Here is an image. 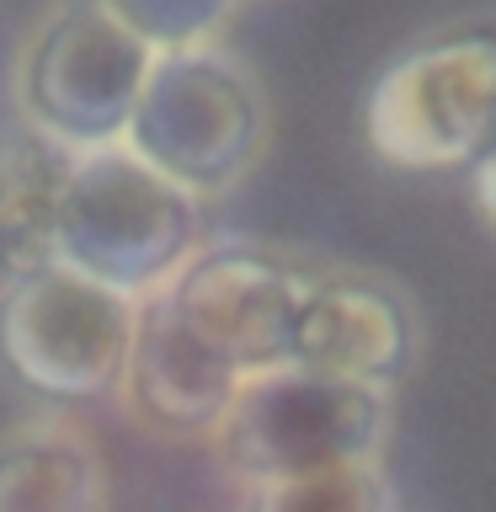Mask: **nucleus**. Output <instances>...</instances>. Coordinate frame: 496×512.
Returning a JSON list of instances; mask_svg holds the SVG:
<instances>
[{"label": "nucleus", "mask_w": 496, "mask_h": 512, "mask_svg": "<svg viewBox=\"0 0 496 512\" xmlns=\"http://www.w3.org/2000/svg\"><path fill=\"white\" fill-rule=\"evenodd\" d=\"M272 107L256 70L224 43L155 54L123 144L187 198L214 203L262 166Z\"/></svg>", "instance_id": "obj_1"}, {"label": "nucleus", "mask_w": 496, "mask_h": 512, "mask_svg": "<svg viewBox=\"0 0 496 512\" xmlns=\"http://www.w3.org/2000/svg\"><path fill=\"white\" fill-rule=\"evenodd\" d=\"M363 139L395 171H464L496 150V22H454L384 64L363 96Z\"/></svg>", "instance_id": "obj_2"}, {"label": "nucleus", "mask_w": 496, "mask_h": 512, "mask_svg": "<svg viewBox=\"0 0 496 512\" xmlns=\"http://www.w3.org/2000/svg\"><path fill=\"white\" fill-rule=\"evenodd\" d=\"M395 395L374 384L278 363L246 374L208 448L240 486H272L347 464H384Z\"/></svg>", "instance_id": "obj_3"}, {"label": "nucleus", "mask_w": 496, "mask_h": 512, "mask_svg": "<svg viewBox=\"0 0 496 512\" xmlns=\"http://www.w3.org/2000/svg\"><path fill=\"white\" fill-rule=\"evenodd\" d=\"M203 246V203L150 171L128 144L75 160L59 208L54 262L123 299L160 294Z\"/></svg>", "instance_id": "obj_4"}, {"label": "nucleus", "mask_w": 496, "mask_h": 512, "mask_svg": "<svg viewBox=\"0 0 496 512\" xmlns=\"http://www.w3.org/2000/svg\"><path fill=\"white\" fill-rule=\"evenodd\" d=\"M150 70L155 48L139 43L102 0H54L16 54L11 102L22 123L91 155L123 144Z\"/></svg>", "instance_id": "obj_5"}, {"label": "nucleus", "mask_w": 496, "mask_h": 512, "mask_svg": "<svg viewBox=\"0 0 496 512\" xmlns=\"http://www.w3.org/2000/svg\"><path fill=\"white\" fill-rule=\"evenodd\" d=\"M139 299L48 262L0 283V363L48 406H91L123 390Z\"/></svg>", "instance_id": "obj_6"}, {"label": "nucleus", "mask_w": 496, "mask_h": 512, "mask_svg": "<svg viewBox=\"0 0 496 512\" xmlns=\"http://www.w3.org/2000/svg\"><path fill=\"white\" fill-rule=\"evenodd\" d=\"M315 267L320 256L224 235L203 240L160 294L230 368L262 374V368L288 363L294 320L310 294Z\"/></svg>", "instance_id": "obj_7"}, {"label": "nucleus", "mask_w": 496, "mask_h": 512, "mask_svg": "<svg viewBox=\"0 0 496 512\" xmlns=\"http://www.w3.org/2000/svg\"><path fill=\"white\" fill-rule=\"evenodd\" d=\"M422 358V315L390 272L320 256L294 320L288 363L374 390H400Z\"/></svg>", "instance_id": "obj_8"}, {"label": "nucleus", "mask_w": 496, "mask_h": 512, "mask_svg": "<svg viewBox=\"0 0 496 512\" xmlns=\"http://www.w3.org/2000/svg\"><path fill=\"white\" fill-rule=\"evenodd\" d=\"M240 368H230L182 315L171 310L166 294L139 299L134 347L123 368V411L144 432L160 438H214L224 411L240 390Z\"/></svg>", "instance_id": "obj_9"}, {"label": "nucleus", "mask_w": 496, "mask_h": 512, "mask_svg": "<svg viewBox=\"0 0 496 512\" xmlns=\"http://www.w3.org/2000/svg\"><path fill=\"white\" fill-rule=\"evenodd\" d=\"M107 454L70 416L0 427V512H107Z\"/></svg>", "instance_id": "obj_10"}, {"label": "nucleus", "mask_w": 496, "mask_h": 512, "mask_svg": "<svg viewBox=\"0 0 496 512\" xmlns=\"http://www.w3.org/2000/svg\"><path fill=\"white\" fill-rule=\"evenodd\" d=\"M75 150L11 118L0 128V283L54 262L59 208L75 176Z\"/></svg>", "instance_id": "obj_11"}, {"label": "nucleus", "mask_w": 496, "mask_h": 512, "mask_svg": "<svg viewBox=\"0 0 496 512\" xmlns=\"http://www.w3.org/2000/svg\"><path fill=\"white\" fill-rule=\"evenodd\" d=\"M246 512H395L384 464H347L246 491Z\"/></svg>", "instance_id": "obj_12"}, {"label": "nucleus", "mask_w": 496, "mask_h": 512, "mask_svg": "<svg viewBox=\"0 0 496 512\" xmlns=\"http://www.w3.org/2000/svg\"><path fill=\"white\" fill-rule=\"evenodd\" d=\"M102 6L155 54H176V48L219 43L240 0H102Z\"/></svg>", "instance_id": "obj_13"}, {"label": "nucleus", "mask_w": 496, "mask_h": 512, "mask_svg": "<svg viewBox=\"0 0 496 512\" xmlns=\"http://www.w3.org/2000/svg\"><path fill=\"white\" fill-rule=\"evenodd\" d=\"M470 192H475V208H480V219L496 224V150L480 160V166L470 171Z\"/></svg>", "instance_id": "obj_14"}]
</instances>
